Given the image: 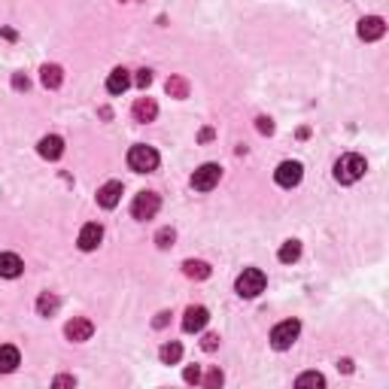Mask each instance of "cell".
Masks as SVG:
<instances>
[{"mask_svg": "<svg viewBox=\"0 0 389 389\" xmlns=\"http://www.w3.org/2000/svg\"><path fill=\"white\" fill-rule=\"evenodd\" d=\"M365 171H368V164H365V158L356 155V152H347V155H341L338 162H334V180H338L341 186L359 182L365 177Z\"/></svg>", "mask_w": 389, "mask_h": 389, "instance_id": "6da1fadb", "label": "cell"}, {"mask_svg": "<svg viewBox=\"0 0 389 389\" xmlns=\"http://www.w3.org/2000/svg\"><path fill=\"white\" fill-rule=\"evenodd\" d=\"M265 283H268V277H265L262 268H243L234 289H238L240 298H256V295L265 292Z\"/></svg>", "mask_w": 389, "mask_h": 389, "instance_id": "7a4b0ae2", "label": "cell"}, {"mask_svg": "<svg viewBox=\"0 0 389 389\" xmlns=\"http://www.w3.org/2000/svg\"><path fill=\"white\" fill-rule=\"evenodd\" d=\"M128 167L137 173H152L158 167V152L146 143H137V146L128 149Z\"/></svg>", "mask_w": 389, "mask_h": 389, "instance_id": "3957f363", "label": "cell"}, {"mask_svg": "<svg viewBox=\"0 0 389 389\" xmlns=\"http://www.w3.org/2000/svg\"><path fill=\"white\" fill-rule=\"evenodd\" d=\"M298 334H301L298 319H283V323H277L271 329V347L274 350H289L295 341H298Z\"/></svg>", "mask_w": 389, "mask_h": 389, "instance_id": "277c9868", "label": "cell"}, {"mask_svg": "<svg viewBox=\"0 0 389 389\" xmlns=\"http://www.w3.org/2000/svg\"><path fill=\"white\" fill-rule=\"evenodd\" d=\"M219 180H222V167L207 162V164H201L192 173V189H195V192H210V189L219 186Z\"/></svg>", "mask_w": 389, "mask_h": 389, "instance_id": "5b68a950", "label": "cell"}, {"mask_svg": "<svg viewBox=\"0 0 389 389\" xmlns=\"http://www.w3.org/2000/svg\"><path fill=\"white\" fill-rule=\"evenodd\" d=\"M158 207H162V198H158L155 192H140L131 204V216L140 219V222H146V219H152L158 213Z\"/></svg>", "mask_w": 389, "mask_h": 389, "instance_id": "8992f818", "label": "cell"}, {"mask_svg": "<svg viewBox=\"0 0 389 389\" xmlns=\"http://www.w3.org/2000/svg\"><path fill=\"white\" fill-rule=\"evenodd\" d=\"M304 177V167L301 162H283L274 171V180H277V186H283V189H292V186H298Z\"/></svg>", "mask_w": 389, "mask_h": 389, "instance_id": "52a82bcc", "label": "cell"}, {"mask_svg": "<svg viewBox=\"0 0 389 389\" xmlns=\"http://www.w3.org/2000/svg\"><path fill=\"white\" fill-rule=\"evenodd\" d=\"M64 334L70 341H76V344H82V341H88L91 334H95V325H91V319H86V316H73L70 323L64 325Z\"/></svg>", "mask_w": 389, "mask_h": 389, "instance_id": "ba28073f", "label": "cell"}, {"mask_svg": "<svg viewBox=\"0 0 389 389\" xmlns=\"http://www.w3.org/2000/svg\"><path fill=\"white\" fill-rule=\"evenodd\" d=\"M383 34H386V21L380 19V15H368V19L359 21V40L374 43V40H380Z\"/></svg>", "mask_w": 389, "mask_h": 389, "instance_id": "9c48e42d", "label": "cell"}, {"mask_svg": "<svg viewBox=\"0 0 389 389\" xmlns=\"http://www.w3.org/2000/svg\"><path fill=\"white\" fill-rule=\"evenodd\" d=\"M210 323V310L207 307H186V314H182V332H201L204 325Z\"/></svg>", "mask_w": 389, "mask_h": 389, "instance_id": "30bf717a", "label": "cell"}, {"mask_svg": "<svg viewBox=\"0 0 389 389\" xmlns=\"http://www.w3.org/2000/svg\"><path fill=\"white\" fill-rule=\"evenodd\" d=\"M101 240H104V228L97 225V222H88V225H82V231H79V249L82 253H91V249H97L101 247Z\"/></svg>", "mask_w": 389, "mask_h": 389, "instance_id": "8fae6325", "label": "cell"}, {"mask_svg": "<svg viewBox=\"0 0 389 389\" xmlns=\"http://www.w3.org/2000/svg\"><path fill=\"white\" fill-rule=\"evenodd\" d=\"M37 152L46 158V162H55V158L64 155V140L58 134H46L40 143H37Z\"/></svg>", "mask_w": 389, "mask_h": 389, "instance_id": "7c38bea8", "label": "cell"}, {"mask_svg": "<svg viewBox=\"0 0 389 389\" xmlns=\"http://www.w3.org/2000/svg\"><path fill=\"white\" fill-rule=\"evenodd\" d=\"M119 201H122V182L110 180V182H104V186L97 189V204H101L104 210H113Z\"/></svg>", "mask_w": 389, "mask_h": 389, "instance_id": "4fadbf2b", "label": "cell"}, {"mask_svg": "<svg viewBox=\"0 0 389 389\" xmlns=\"http://www.w3.org/2000/svg\"><path fill=\"white\" fill-rule=\"evenodd\" d=\"M21 271H25V262H21L19 256L15 253H0V277L15 280Z\"/></svg>", "mask_w": 389, "mask_h": 389, "instance_id": "5bb4252c", "label": "cell"}, {"mask_svg": "<svg viewBox=\"0 0 389 389\" xmlns=\"http://www.w3.org/2000/svg\"><path fill=\"white\" fill-rule=\"evenodd\" d=\"M19 365H21L19 347H12V344H3V347H0V374H10V371H15Z\"/></svg>", "mask_w": 389, "mask_h": 389, "instance_id": "9a60e30c", "label": "cell"}, {"mask_svg": "<svg viewBox=\"0 0 389 389\" xmlns=\"http://www.w3.org/2000/svg\"><path fill=\"white\" fill-rule=\"evenodd\" d=\"M131 116H134V122H152L158 116V104L152 101V97H137Z\"/></svg>", "mask_w": 389, "mask_h": 389, "instance_id": "2e32d148", "label": "cell"}, {"mask_svg": "<svg viewBox=\"0 0 389 389\" xmlns=\"http://www.w3.org/2000/svg\"><path fill=\"white\" fill-rule=\"evenodd\" d=\"M128 86H131V76H128L125 67H116V70L106 76V91L110 95H122V91H128Z\"/></svg>", "mask_w": 389, "mask_h": 389, "instance_id": "e0dca14e", "label": "cell"}, {"mask_svg": "<svg viewBox=\"0 0 389 389\" xmlns=\"http://www.w3.org/2000/svg\"><path fill=\"white\" fill-rule=\"evenodd\" d=\"M40 79H43V86H46V88H58L61 82H64V70H61L58 64H43Z\"/></svg>", "mask_w": 389, "mask_h": 389, "instance_id": "ac0fdd59", "label": "cell"}, {"mask_svg": "<svg viewBox=\"0 0 389 389\" xmlns=\"http://www.w3.org/2000/svg\"><path fill=\"white\" fill-rule=\"evenodd\" d=\"M182 274H186V277H192V280H207L210 277V265L189 258V262H182Z\"/></svg>", "mask_w": 389, "mask_h": 389, "instance_id": "d6986e66", "label": "cell"}, {"mask_svg": "<svg viewBox=\"0 0 389 389\" xmlns=\"http://www.w3.org/2000/svg\"><path fill=\"white\" fill-rule=\"evenodd\" d=\"M301 258V243L298 240H286L283 247H280V262L283 265H295Z\"/></svg>", "mask_w": 389, "mask_h": 389, "instance_id": "ffe728a7", "label": "cell"}, {"mask_svg": "<svg viewBox=\"0 0 389 389\" xmlns=\"http://www.w3.org/2000/svg\"><path fill=\"white\" fill-rule=\"evenodd\" d=\"M58 295H52V292H43L40 295V298H37V314H40V316H52V314H55V310H58Z\"/></svg>", "mask_w": 389, "mask_h": 389, "instance_id": "44dd1931", "label": "cell"}, {"mask_svg": "<svg viewBox=\"0 0 389 389\" xmlns=\"http://www.w3.org/2000/svg\"><path fill=\"white\" fill-rule=\"evenodd\" d=\"M158 359H162L164 365H177L182 359V347L177 344V341H171V344H164L162 350H158Z\"/></svg>", "mask_w": 389, "mask_h": 389, "instance_id": "7402d4cb", "label": "cell"}, {"mask_svg": "<svg viewBox=\"0 0 389 389\" xmlns=\"http://www.w3.org/2000/svg\"><path fill=\"white\" fill-rule=\"evenodd\" d=\"M295 386H325V377L316 374V371H307V374H301L298 380H295Z\"/></svg>", "mask_w": 389, "mask_h": 389, "instance_id": "603a6c76", "label": "cell"}, {"mask_svg": "<svg viewBox=\"0 0 389 389\" xmlns=\"http://www.w3.org/2000/svg\"><path fill=\"white\" fill-rule=\"evenodd\" d=\"M173 238H177V234H173V228H162V231L155 234V243H158L162 249H167V247L173 243Z\"/></svg>", "mask_w": 389, "mask_h": 389, "instance_id": "cb8c5ba5", "label": "cell"}, {"mask_svg": "<svg viewBox=\"0 0 389 389\" xmlns=\"http://www.w3.org/2000/svg\"><path fill=\"white\" fill-rule=\"evenodd\" d=\"M167 91L177 95V97H186V82L182 79H167Z\"/></svg>", "mask_w": 389, "mask_h": 389, "instance_id": "d4e9b609", "label": "cell"}, {"mask_svg": "<svg viewBox=\"0 0 389 389\" xmlns=\"http://www.w3.org/2000/svg\"><path fill=\"white\" fill-rule=\"evenodd\" d=\"M186 383H201V368H198V365H192V368H186Z\"/></svg>", "mask_w": 389, "mask_h": 389, "instance_id": "484cf974", "label": "cell"}, {"mask_svg": "<svg viewBox=\"0 0 389 389\" xmlns=\"http://www.w3.org/2000/svg\"><path fill=\"white\" fill-rule=\"evenodd\" d=\"M134 82H137V86H140V88H146V86H149V82H152V73H149V70H137V76H134Z\"/></svg>", "mask_w": 389, "mask_h": 389, "instance_id": "4316f807", "label": "cell"}, {"mask_svg": "<svg viewBox=\"0 0 389 389\" xmlns=\"http://www.w3.org/2000/svg\"><path fill=\"white\" fill-rule=\"evenodd\" d=\"M204 350H207V353H213V350L219 347V334H207V338H204V344H201Z\"/></svg>", "mask_w": 389, "mask_h": 389, "instance_id": "83f0119b", "label": "cell"}, {"mask_svg": "<svg viewBox=\"0 0 389 389\" xmlns=\"http://www.w3.org/2000/svg\"><path fill=\"white\" fill-rule=\"evenodd\" d=\"M12 88H19V91H28V76L15 73V76H12Z\"/></svg>", "mask_w": 389, "mask_h": 389, "instance_id": "f1b7e54d", "label": "cell"}, {"mask_svg": "<svg viewBox=\"0 0 389 389\" xmlns=\"http://www.w3.org/2000/svg\"><path fill=\"white\" fill-rule=\"evenodd\" d=\"M258 131H262V134H274V122L271 119H258Z\"/></svg>", "mask_w": 389, "mask_h": 389, "instance_id": "f546056e", "label": "cell"}, {"mask_svg": "<svg viewBox=\"0 0 389 389\" xmlns=\"http://www.w3.org/2000/svg\"><path fill=\"white\" fill-rule=\"evenodd\" d=\"M207 386H222V371H210V374H207Z\"/></svg>", "mask_w": 389, "mask_h": 389, "instance_id": "4dcf8cb0", "label": "cell"}, {"mask_svg": "<svg viewBox=\"0 0 389 389\" xmlns=\"http://www.w3.org/2000/svg\"><path fill=\"white\" fill-rule=\"evenodd\" d=\"M55 386H76V377H55Z\"/></svg>", "mask_w": 389, "mask_h": 389, "instance_id": "1f68e13d", "label": "cell"}, {"mask_svg": "<svg viewBox=\"0 0 389 389\" xmlns=\"http://www.w3.org/2000/svg\"><path fill=\"white\" fill-rule=\"evenodd\" d=\"M167 316H171V314H158V316H155V323H152V325H155V329H164V325H167Z\"/></svg>", "mask_w": 389, "mask_h": 389, "instance_id": "d6a6232c", "label": "cell"}]
</instances>
